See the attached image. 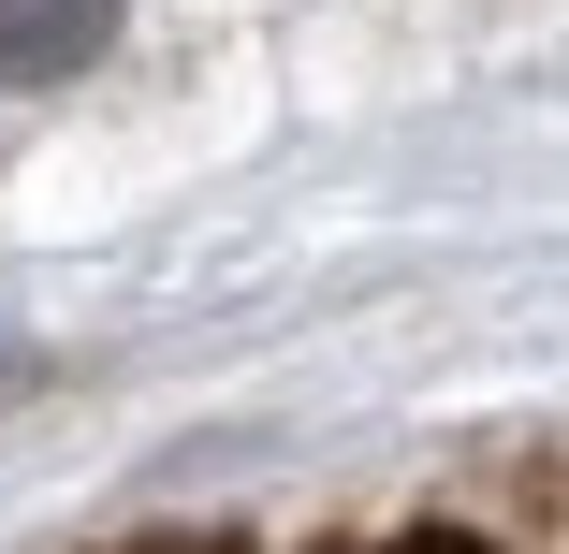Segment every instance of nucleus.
<instances>
[{
    "label": "nucleus",
    "instance_id": "f257e3e1",
    "mask_svg": "<svg viewBox=\"0 0 569 554\" xmlns=\"http://www.w3.org/2000/svg\"><path fill=\"white\" fill-rule=\"evenodd\" d=\"M102 30H118V0H0V88H59V73H88Z\"/></svg>",
    "mask_w": 569,
    "mask_h": 554
},
{
    "label": "nucleus",
    "instance_id": "f03ea898",
    "mask_svg": "<svg viewBox=\"0 0 569 554\" xmlns=\"http://www.w3.org/2000/svg\"><path fill=\"white\" fill-rule=\"evenodd\" d=\"M395 554H482V540H395Z\"/></svg>",
    "mask_w": 569,
    "mask_h": 554
}]
</instances>
